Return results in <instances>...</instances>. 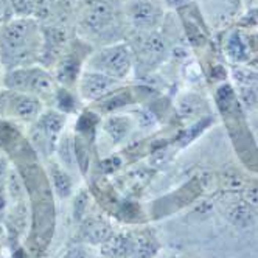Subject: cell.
Masks as SVG:
<instances>
[{
	"instance_id": "cell-4",
	"label": "cell",
	"mask_w": 258,
	"mask_h": 258,
	"mask_svg": "<svg viewBox=\"0 0 258 258\" xmlns=\"http://www.w3.org/2000/svg\"><path fill=\"white\" fill-rule=\"evenodd\" d=\"M162 0H126L124 14L129 24L139 33H151L163 21Z\"/></svg>"
},
{
	"instance_id": "cell-7",
	"label": "cell",
	"mask_w": 258,
	"mask_h": 258,
	"mask_svg": "<svg viewBox=\"0 0 258 258\" xmlns=\"http://www.w3.org/2000/svg\"><path fill=\"white\" fill-rule=\"evenodd\" d=\"M42 112H44V103L41 98L22 94V92L8 90L5 114H10L25 123H34L41 117Z\"/></svg>"
},
{
	"instance_id": "cell-18",
	"label": "cell",
	"mask_w": 258,
	"mask_h": 258,
	"mask_svg": "<svg viewBox=\"0 0 258 258\" xmlns=\"http://www.w3.org/2000/svg\"><path fill=\"white\" fill-rule=\"evenodd\" d=\"M127 101H129V98H127L126 92H118V94H114V95H107V98L103 103L101 109L103 110H107V112H109V110H115L117 107L124 106Z\"/></svg>"
},
{
	"instance_id": "cell-17",
	"label": "cell",
	"mask_w": 258,
	"mask_h": 258,
	"mask_svg": "<svg viewBox=\"0 0 258 258\" xmlns=\"http://www.w3.org/2000/svg\"><path fill=\"white\" fill-rule=\"evenodd\" d=\"M58 151L61 154V160L64 162V167L72 168L77 160V151H75V143H73V139L70 136L62 137L58 146Z\"/></svg>"
},
{
	"instance_id": "cell-12",
	"label": "cell",
	"mask_w": 258,
	"mask_h": 258,
	"mask_svg": "<svg viewBox=\"0 0 258 258\" xmlns=\"http://www.w3.org/2000/svg\"><path fill=\"white\" fill-rule=\"evenodd\" d=\"M226 51H227V56L236 62H244L246 59H249L247 44L243 39V36L239 34V31H232L229 34L227 42H226Z\"/></svg>"
},
{
	"instance_id": "cell-10",
	"label": "cell",
	"mask_w": 258,
	"mask_h": 258,
	"mask_svg": "<svg viewBox=\"0 0 258 258\" xmlns=\"http://www.w3.org/2000/svg\"><path fill=\"white\" fill-rule=\"evenodd\" d=\"M103 252L107 258H133L134 236L118 233L103 243Z\"/></svg>"
},
{
	"instance_id": "cell-21",
	"label": "cell",
	"mask_w": 258,
	"mask_h": 258,
	"mask_svg": "<svg viewBox=\"0 0 258 258\" xmlns=\"http://www.w3.org/2000/svg\"><path fill=\"white\" fill-rule=\"evenodd\" d=\"M191 0H162L163 7H167L170 10H179L182 7H187Z\"/></svg>"
},
{
	"instance_id": "cell-15",
	"label": "cell",
	"mask_w": 258,
	"mask_h": 258,
	"mask_svg": "<svg viewBox=\"0 0 258 258\" xmlns=\"http://www.w3.org/2000/svg\"><path fill=\"white\" fill-rule=\"evenodd\" d=\"M157 252V244L153 238L146 235L134 236L133 258H153Z\"/></svg>"
},
{
	"instance_id": "cell-3",
	"label": "cell",
	"mask_w": 258,
	"mask_h": 258,
	"mask_svg": "<svg viewBox=\"0 0 258 258\" xmlns=\"http://www.w3.org/2000/svg\"><path fill=\"white\" fill-rule=\"evenodd\" d=\"M133 56L134 54L131 47H127L126 44H109L90 53L86 59L84 69L104 73V75L120 81L131 72Z\"/></svg>"
},
{
	"instance_id": "cell-19",
	"label": "cell",
	"mask_w": 258,
	"mask_h": 258,
	"mask_svg": "<svg viewBox=\"0 0 258 258\" xmlns=\"http://www.w3.org/2000/svg\"><path fill=\"white\" fill-rule=\"evenodd\" d=\"M202 101L196 97V95H187L183 97L179 103V109L183 115H190V114H195L196 110L201 107Z\"/></svg>"
},
{
	"instance_id": "cell-11",
	"label": "cell",
	"mask_w": 258,
	"mask_h": 258,
	"mask_svg": "<svg viewBox=\"0 0 258 258\" xmlns=\"http://www.w3.org/2000/svg\"><path fill=\"white\" fill-rule=\"evenodd\" d=\"M81 235L87 243L98 244L106 243L107 239L112 236L110 235V227L106 221H101L98 218H90L81 227Z\"/></svg>"
},
{
	"instance_id": "cell-9",
	"label": "cell",
	"mask_w": 258,
	"mask_h": 258,
	"mask_svg": "<svg viewBox=\"0 0 258 258\" xmlns=\"http://www.w3.org/2000/svg\"><path fill=\"white\" fill-rule=\"evenodd\" d=\"M165 48H167L165 47V41L154 31L140 33L137 44H136L137 56H140L142 61L148 64H154L156 61H159L163 56Z\"/></svg>"
},
{
	"instance_id": "cell-1",
	"label": "cell",
	"mask_w": 258,
	"mask_h": 258,
	"mask_svg": "<svg viewBox=\"0 0 258 258\" xmlns=\"http://www.w3.org/2000/svg\"><path fill=\"white\" fill-rule=\"evenodd\" d=\"M44 51V30L28 16L0 25V66L5 72L36 66Z\"/></svg>"
},
{
	"instance_id": "cell-13",
	"label": "cell",
	"mask_w": 258,
	"mask_h": 258,
	"mask_svg": "<svg viewBox=\"0 0 258 258\" xmlns=\"http://www.w3.org/2000/svg\"><path fill=\"white\" fill-rule=\"evenodd\" d=\"M50 177H51L53 187H54V190H56L58 196L66 198V196L70 195V191H72V179L59 163L50 165Z\"/></svg>"
},
{
	"instance_id": "cell-20",
	"label": "cell",
	"mask_w": 258,
	"mask_h": 258,
	"mask_svg": "<svg viewBox=\"0 0 258 258\" xmlns=\"http://www.w3.org/2000/svg\"><path fill=\"white\" fill-rule=\"evenodd\" d=\"M62 258H94V253L86 246H73L64 253Z\"/></svg>"
},
{
	"instance_id": "cell-8",
	"label": "cell",
	"mask_w": 258,
	"mask_h": 258,
	"mask_svg": "<svg viewBox=\"0 0 258 258\" xmlns=\"http://www.w3.org/2000/svg\"><path fill=\"white\" fill-rule=\"evenodd\" d=\"M66 124V115L59 110H45L34 121L33 140L42 145L44 148L53 150Z\"/></svg>"
},
{
	"instance_id": "cell-6",
	"label": "cell",
	"mask_w": 258,
	"mask_h": 258,
	"mask_svg": "<svg viewBox=\"0 0 258 258\" xmlns=\"http://www.w3.org/2000/svg\"><path fill=\"white\" fill-rule=\"evenodd\" d=\"M118 86V80L110 78L104 73L83 70L78 78V94L86 101H98L107 95H110Z\"/></svg>"
},
{
	"instance_id": "cell-5",
	"label": "cell",
	"mask_w": 258,
	"mask_h": 258,
	"mask_svg": "<svg viewBox=\"0 0 258 258\" xmlns=\"http://www.w3.org/2000/svg\"><path fill=\"white\" fill-rule=\"evenodd\" d=\"M115 11L106 0H94L90 2L81 17H80V30L87 36H104L115 24Z\"/></svg>"
},
{
	"instance_id": "cell-2",
	"label": "cell",
	"mask_w": 258,
	"mask_h": 258,
	"mask_svg": "<svg viewBox=\"0 0 258 258\" xmlns=\"http://www.w3.org/2000/svg\"><path fill=\"white\" fill-rule=\"evenodd\" d=\"M4 84L8 90L34 95L41 100L54 98L58 94V81L53 73L39 66L14 69L5 73Z\"/></svg>"
},
{
	"instance_id": "cell-16",
	"label": "cell",
	"mask_w": 258,
	"mask_h": 258,
	"mask_svg": "<svg viewBox=\"0 0 258 258\" xmlns=\"http://www.w3.org/2000/svg\"><path fill=\"white\" fill-rule=\"evenodd\" d=\"M131 123L123 117H112L106 121V131L115 142H120L129 131Z\"/></svg>"
},
{
	"instance_id": "cell-14",
	"label": "cell",
	"mask_w": 258,
	"mask_h": 258,
	"mask_svg": "<svg viewBox=\"0 0 258 258\" xmlns=\"http://www.w3.org/2000/svg\"><path fill=\"white\" fill-rule=\"evenodd\" d=\"M227 216L230 218V221L236 226L246 227L252 223V209L250 204L244 199V201H236L229 207L227 210Z\"/></svg>"
}]
</instances>
